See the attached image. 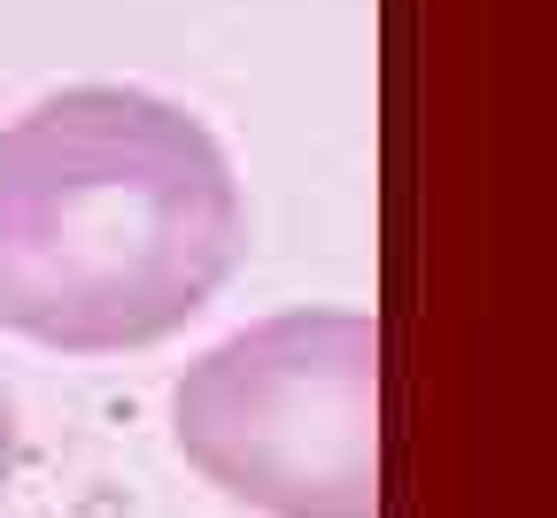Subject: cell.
Returning <instances> with one entry per match:
<instances>
[{"label": "cell", "mask_w": 557, "mask_h": 518, "mask_svg": "<svg viewBox=\"0 0 557 518\" xmlns=\"http://www.w3.org/2000/svg\"><path fill=\"white\" fill-rule=\"evenodd\" d=\"M248 248L233 156L186 101L62 86L0 132V325L54 356L186 333Z\"/></svg>", "instance_id": "1"}, {"label": "cell", "mask_w": 557, "mask_h": 518, "mask_svg": "<svg viewBox=\"0 0 557 518\" xmlns=\"http://www.w3.org/2000/svg\"><path fill=\"white\" fill-rule=\"evenodd\" d=\"M171 441L263 518H380V325L278 310L225 333L178 372Z\"/></svg>", "instance_id": "2"}, {"label": "cell", "mask_w": 557, "mask_h": 518, "mask_svg": "<svg viewBox=\"0 0 557 518\" xmlns=\"http://www.w3.org/2000/svg\"><path fill=\"white\" fill-rule=\"evenodd\" d=\"M9 480H16V395L0 380V495H9Z\"/></svg>", "instance_id": "3"}]
</instances>
